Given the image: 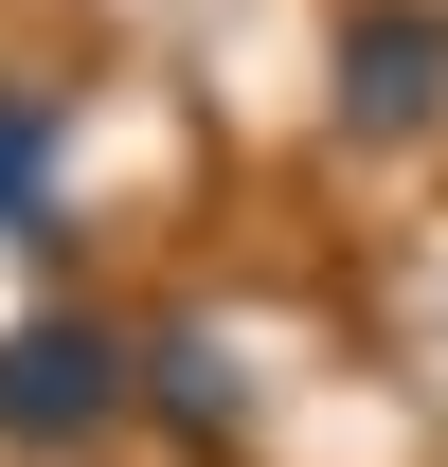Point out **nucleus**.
<instances>
[{
    "mask_svg": "<svg viewBox=\"0 0 448 467\" xmlns=\"http://www.w3.org/2000/svg\"><path fill=\"white\" fill-rule=\"evenodd\" d=\"M126 431V324L108 306H18L0 324V450L18 467H90Z\"/></svg>",
    "mask_w": 448,
    "mask_h": 467,
    "instance_id": "obj_1",
    "label": "nucleus"
},
{
    "mask_svg": "<svg viewBox=\"0 0 448 467\" xmlns=\"http://www.w3.org/2000/svg\"><path fill=\"white\" fill-rule=\"evenodd\" d=\"M126 413H144V431H179L198 467H233V450H251V342H233L216 306L126 324Z\"/></svg>",
    "mask_w": 448,
    "mask_h": 467,
    "instance_id": "obj_2",
    "label": "nucleus"
},
{
    "mask_svg": "<svg viewBox=\"0 0 448 467\" xmlns=\"http://www.w3.org/2000/svg\"><path fill=\"white\" fill-rule=\"evenodd\" d=\"M323 109H341V144H431V126H448V18H431V0H359Z\"/></svg>",
    "mask_w": 448,
    "mask_h": 467,
    "instance_id": "obj_3",
    "label": "nucleus"
},
{
    "mask_svg": "<svg viewBox=\"0 0 448 467\" xmlns=\"http://www.w3.org/2000/svg\"><path fill=\"white\" fill-rule=\"evenodd\" d=\"M55 162H72V126H55V90H0V234L18 252H55Z\"/></svg>",
    "mask_w": 448,
    "mask_h": 467,
    "instance_id": "obj_4",
    "label": "nucleus"
}]
</instances>
